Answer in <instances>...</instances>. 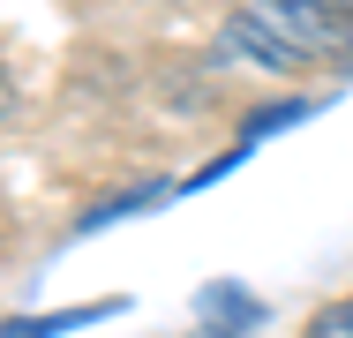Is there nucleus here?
<instances>
[{
	"mask_svg": "<svg viewBox=\"0 0 353 338\" xmlns=\"http://www.w3.org/2000/svg\"><path fill=\"white\" fill-rule=\"evenodd\" d=\"M196 316H203L211 331H256V324H263V301H256V293H241L233 278H218V286L196 293Z\"/></svg>",
	"mask_w": 353,
	"mask_h": 338,
	"instance_id": "obj_1",
	"label": "nucleus"
},
{
	"mask_svg": "<svg viewBox=\"0 0 353 338\" xmlns=\"http://www.w3.org/2000/svg\"><path fill=\"white\" fill-rule=\"evenodd\" d=\"M308 331H323V338H353V301H331V308H316V324Z\"/></svg>",
	"mask_w": 353,
	"mask_h": 338,
	"instance_id": "obj_2",
	"label": "nucleus"
},
{
	"mask_svg": "<svg viewBox=\"0 0 353 338\" xmlns=\"http://www.w3.org/2000/svg\"><path fill=\"white\" fill-rule=\"evenodd\" d=\"M339 68H346V75H353V53H346V61H339Z\"/></svg>",
	"mask_w": 353,
	"mask_h": 338,
	"instance_id": "obj_3",
	"label": "nucleus"
}]
</instances>
